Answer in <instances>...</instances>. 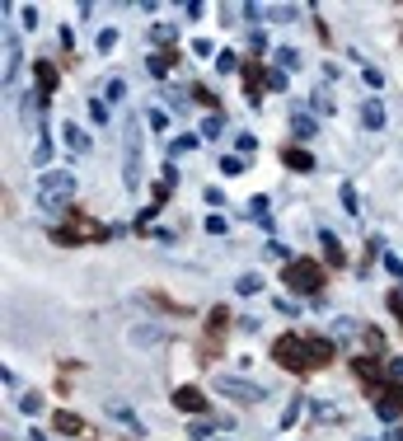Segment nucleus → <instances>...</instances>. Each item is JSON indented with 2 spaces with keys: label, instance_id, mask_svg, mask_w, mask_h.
<instances>
[{
  "label": "nucleus",
  "instance_id": "f257e3e1",
  "mask_svg": "<svg viewBox=\"0 0 403 441\" xmlns=\"http://www.w3.org/2000/svg\"><path fill=\"white\" fill-rule=\"evenodd\" d=\"M272 357H277V366H286V371H295V375L314 371V343H310V333H281V338L272 343Z\"/></svg>",
  "mask_w": 403,
  "mask_h": 441
},
{
  "label": "nucleus",
  "instance_id": "f03ea898",
  "mask_svg": "<svg viewBox=\"0 0 403 441\" xmlns=\"http://www.w3.org/2000/svg\"><path fill=\"white\" fill-rule=\"evenodd\" d=\"M70 197H75V174H66V170L38 174V202H43V212H66Z\"/></svg>",
  "mask_w": 403,
  "mask_h": 441
},
{
  "label": "nucleus",
  "instance_id": "7ed1b4c3",
  "mask_svg": "<svg viewBox=\"0 0 403 441\" xmlns=\"http://www.w3.org/2000/svg\"><path fill=\"white\" fill-rule=\"evenodd\" d=\"M324 282H328V277H324V268H319L314 259H291L286 272H281V286H291L295 296H319Z\"/></svg>",
  "mask_w": 403,
  "mask_h": 441
},
{
  "label": "nucleus",
  "instance_id": "20e7f679",
  "mask_svg": "<svg viewBox=\"0 0 403 441\" xmlns=\"http://www.w3.org/2000/svg\"><path fill=\"white\" fill-rule=\"evenodd\" d=\"M103 235H108V230H103L99 221H90V216H80V212H70V226L52 230L56 244H90V239H103Z\"/></svg>",
  "mask_w": 403,
  "mask_h": 441
},
{
  "label": "nucleus",
  "instance_id": "39448f33",
  "mask_svg": "<svg viewBox=\"0 0 403 441\" xmlns=\"http://www.w3.org/2000/svg\"><path fill=\"white\" fill-rule=\"evenodd\" d=\"M352 371L361 375V380L370 385V395H375V404L384 399V375H389V366H380V357H357L352 362Z\"/></svg>",
  "mask_w": 403,
  "mask_h": 441
},
{
  "label": "nucleus",
  "instance_id": "423d86ee",
  "mask_svg": "<svg viewBox=\"0 0 403 441\" xmlns=\"http://www.w3.org/2000/svg\"><path fill=\"white\" fill-rule=\"evenodd\" d=\"M216 390H221V395H230V399H239V404H258V399H268V395H263V385L235 380V375H221V380H216Z\"/></svg>",
  "mask_w": 403,
  "mask_h": 441
},
{
  "label": "nucleus",
  "instance_id": "0eeeda50",
  "mask_svg": "<svg viewBox=\"0 0 403 441\" xmlns=\"http://www.w3.org/2000/svg\"><path fill=\"white\" fill-rule=\"evenodd\" d=\"M244 90H248V103H263V90H268V71L258 61H244Z\"/></svg>",
  "mask_w": 403,
  "mask_h": 441
},
{
  "label": "nucleus",
  "instance_id": "6e6552de",
  "mask_svg": "<svg viewBox=\"0 0 403 441\" xmlns=\"http://www.w3.org/2000/svg\"><path fill=\"white\" fill-rule=\"evenodd\" d=\"M174 408H183V413H206V395H202L197 385H179V390H174Z\"/></svg>",
  "mask_w": 403,
  "mask_h": 441
},
{
  "label": "nucleus",
  "instance_id": "1a4fd4ad",
  "mask_svg": "<svg viewBox=\"0 0 403 441\" xmlns=\"http://www.w3.org/2000/svg\"><path fill=\"white\" fill-rule=\"evenodd\" d=\"M33 80H38V99H52V94H56V66H52V61H33Z\"/></svg>",
  "mask_w": 403,
  "mask_h": 441
},
{
  "label": "nucleus",
  "instance_id": "9d476101",
  "mask_svg": "<svg viewBox=\"0 0 403 441\" xmlns=\"http://www.w3.org/2000/svg\"><path fill=\"white\" fill-rule=\"evenodd\" d=\"M281 165L295 170V174H310L314 170V155H310V150H300V146H286V150H281Z\"/></svg>",
  "mask_w": 403,
  "mask_h": 441
},
{
  "label": "nucleus",
  "instance_id": "9b49d317",
  "mask_svg": "<svg viewBox=\"0 0 403 441\" xmlns=\"http://www.w3.org/2000/svg\"><path fill=\"white\" fill-rule=\"evenodd\" d=\"M319 244H324V259L333 263V268H342V263H347V249H342V239H337L333 230H319Z\"/></svg>",
  "mask_w": 403,
  "mask_h": 441
},
{
  "label": "nucleus",
  "instance_id": "f8f14e48",
  "mask_svg": "<svg viewBox=\"0 0 403 441\" xmlns=\"http://www.w3.org/2000/svg\"><path fill=\"white\" fill-rule=\"evenodd\" d=\"M14 66H19V43H14V33L5 28V71H0V76H5V90H14Z\"/></svg>",
  "mask_w": 403,
  "mask_h": 441
},
{
  "label": "nucleus",
  "instance_id": "ddd939ff",
  "mask_svg": "<svg viewBox=\"0 0 403 441\" xmlns=\"http://www.w3.org/2000/svg\"><path fill=\"white\" fill-rule=\"evenodd\" d=\"M61 141H66V150H70V155H85V150H90V136L80 132L75 123H61Z\"/></svg>",
  "mask_w": 403,
  "mask_h": 441
},
{
  "label": "nucleus",
  "instance_id": "4468645a",
  "mask_svg": "<svg viewBox=\"0 0 403 441\" xmlns=\"http://www.w3.org/2000/svg\"><path fill=\"white\" fill-rule=\"evenodd\" d=\"M56 432H61V437H80V432H85V418H80V413H70V408H56Z\"/></svg>",
  "mask_w": 403,
  "mask_h": 441
},
{
  "label": "nucleus",
  "instance_id": "2eb2a0df",
  "mask_svg": "<svg viewBox=\"0 0 403 441\" xmlns=\"http://www.w3.org/2000/svg\"><path fill=\"white\" fill-rule=\"evenodd\" d=\"M361 123H366L370 132H380V127H384V108H380V99H366V103H361Z\"/></svg>",
  "mask_w": 403,
  "mask_h": 441
},
{
  "label": "nucleus",
  "instance_id": "dca6fc26",
  "mask_svg": "<svg viewBox=\"0 0 403 441\" xmlns=\"http://www.w3.org/2000/svg\"><path fill=\"white\" fill-rule=\"evenodd\" d=\"M174 61H179V52H155V57H150V76H169Z\"/></svg>",
  "mask_w": 403,
  "mask_h": 441
},
{
  "label": "nucleus",
  "instance_id": "f3484780",
  "mask_svg": "<svg viewBox=\"0 0 403 441\" xmlns=\"http://www.w3.org/2000/svg\"><path fill=\"white\" fill-rule=\"evenodd\" d=\"M248 216L258 226H272V212H268V197H248Z\"/></svg>",
  "mask_w": 403,
  "mask_h": 441
},
{
  "label": "nucleus",
  "instance_id": "a211bd4d",
  "mask_svg": "<svg viewBox=\"0 0 403 441\" xmlns=\"http://www.w3.org/2000/svg\"><path fill=\"white\" fill-rule=\"evenodd\" d=\"M375 413H380L384 422H399V413H403V399H380V404H375Z\"/></svg>",
  "mask_w": 403,
  "mask_h": 441
},
{
  "label": "nucleus",
  "instance_id": "6ab92c4d",
  "mask_svg": "<svg viewBox=\"0 0 403 441\" xmlns=\"http://www.w3.org/2000/svg\"><path fill=\"white\" fill-rule=\"evenodd\" d=\"M235 291L239 296H258V291H263V277H258V272H244V277L235 282Z\"/></svg>",
  "mask_w": 403,
  "mask_h": 441
},
{
  "label": "nucleus",
  "instance_id": "aec40b11",
  "mask_svg": "<svg viewBox=\"0 0 403 441\" xmlns=\"http://www.w3.org/2000/svg\"><path fill=\"white\" fill-rule=\"evenodd\" d=\"M272 61H281V71H295V66H300V52H295V47H277Z\"/></svg>",
  "mask_w": 403,
  "mask_h": 441
},
{
  "label": "nucleus",
  "instance_id": "412c9836",
  "mask_svg": "<svg viewBox=\"0 0 403 441\" xmlns=\"http://www.w3.org/2000/svg\"><path fill=\"white\" fill-rule=\"evenodd\" d=\"M263 254H268L272 263H291V249H286L281 239H268V244H263Z\"/></svg>",
  "mask_w": 403,
  "mask_h": 441
},
{
  "label": "nucleus",
  "instance_id": "4be33fe9",
  "mask_svg": "<svg viewBox=\"0 0 403 441\" xmlns=\"http://www.w3.org/2000/svg\"><path fill=\"white\" fill-rule=\"evenodd\" d=\"M112 418H117V422H127V427H132V437H141V422L132 418V408H122V404H112Z\"/></svg>",
  "mask_w": 403,
  "mask_h": 441
},
{
  "label": "nucleus",
  "instance_id": "5701e85b",
  "mask_svg": "<svg viewBox=\"0 0 403 441\" xmlns=\"http://www.w3.org/2000/svg\"><path fill=\"white\" fill-rule=\"evenodd\" d=\"M225 324H230V310L216 306V310H211V324H206V328H211V333H225Z\"/></svg>",
  "mask_w": 403,
  "mask_h": 441
},
{
  "label": "nucleus",
  "instance_id": "b1692460",
  "mask_svg": "<svg viewBox=\"0 0 403 441\" xmlns=\"http://www.w3.org/2000/svg\"><path fill=\"white\" fill-rule=\"evenodd\" d=\"M342 207H347V216H357V212H361V202H357V188H352V183H342Z\"/></svg>",
  "mask_w": 403,
  "mask_h": 441
},
{
  "label": "nucleus",
  "instance_id": "393cba45",
  "mask_svg": "<svg viewBox=\"0 0 403 441\" xmlns=\"http://www.w3.org/2000/svg\"><path fill=\"white\" fill-rule=\"evenodd\" d=\"M268 90H277V94H286V71H268Z\"/></svg>",
  "mask_w": 403,
  "mask_h": 441
},
{
  "label": "nucleus",
  "instance_id": "a878e982",
  "mask_svg": "<svg viewBox=\"0 0 403 441\" xmlns=\"http://www.w3.org/2000/svg\"><path fill=\"white\" fill-rule=\"evenodd\" d=\"M192 441H225V437H216L211 422H197V427H192Z\"/></svg>",
  "mask_w": 403,
  "mask_h": 441
},
{
  "label": "nucleus",
  "instance_id": "bb28decb",
  "mask_svg": "<svg viewBox=\"0 0 403 441\" xmlns=\"http://www.w3.org/2000/svg\"><path fill=\"white\" fill-rule=\"evenodd\" d=\"M295 418H300V399H291V404L281 408V427H291V422H295Z\"/></svg>",
  "mask_w": 403,
  "mask_h": 441
},
{
  "label": "nucleus",
  "instance_id": "cd10ccee",
  "mask_svg": "<svg viewBox=\"0 0 403 441\" xmlns=\"http://www.w3.org/2000/svg\"><path fill=\"white\" fill-rule=\"evenodd\" d=\"M103 99H127V85L122 80H108V85H103Z\"/></svg>",
  "mask_w": 403,
  "mask_h": 441
},
{
  "label": "nucleus",
  "instance_id": "c85d7f7f",
  "mask_svg": "<svg viewBox=\"0 0 403 441\" xmlns=\"http://www.w3.org/2000/svg\"><path fill=\"white\" fill-rule=\"evenodd\" d=\"M174 38H179L174 24H155V43H174Z\"/></svg>",
  "mask_w": 403,
  "mask_h": 441
},
{
  "label": "nucleus",
  "instance_id": "c756f323",
  "mask_svg": "<svg viewBox=\"0 0 403 441\" xmlns=\"http://www.w3.org/2000/svg\"><path fill=\"white\" fill-rule=\"evenodd\" d=\"M291 127H295V136H305V141H310V136H314V132H319V127H314V123H310V118H295V123H291Z\"/></svg>",
  "mask_w": 403,
  "mask_h": 441
},
{
  "label": "nucleus",
  "instance_id": "7c9ffc66",
  "mask_svg": "<svg viewBox=\"0 0 403 441\" xmlns=\"http://www.w3.org/2000/svg\"><path fill=\"white\" fill-rule=\"evenodd\" d=\"M192 146H197V136H179V141L169 146V155H183V150H192Z\"/></svg>",
  "mask_w": 403,
  "mask_h": 441
},
{
  "label": "nucleus",
  "instance_id": "2f4dec72",
  "mask_svg": "<svg viewBox=\"0 0 403 441\" xmlns=\"http://www.w3.org/2000/svg\"><path fill=\"white\" fill-rule=\"evenodd\" d=\"M216 66H221V71H235L239 57H235V52H216Z\"/></svg>",
  "mask_w": 403,
  "mask_h": 441
},
{
  "label": "nucleus",
  "instance_id": "473e14b6",
  "mask_svg": "<svg viewBox=\"0 0 403 441\" xmlns=\"http://www.w3.org/2000/svg\"><path fill=\"white\" fill-rule=\"evenodd\" d=\"M90 118H94V123H108V103H99V99H90Z\"/></svg>",
  "mask_w": 403,
  "mask_h": 441
},
{
  "label": "nucleus",
  "instance_id": "72a5a7b5",
  "mask_svg": "<svg viewBox=\"0 0 403 441\" xmlns=\"http://www.w3.org/2000/svg\"><path fill=\"white\" fill-rule=\"evenodd\" d=\"M239 170H244V160H239V155H225L221 160V174H239Z\"/></svg>",
  "mask_w": 403,
  "mask_h": 441
},
{
  "label": "nucleus",
  "instance_id": "f704fd0d",
  "mask_svg": "<svg viewBox=\"0 0 403 441\" xmlns=\"http://www.w3.org/2000/svg\"><path fill=\"white\" fill-rule=\"evenodd\" d=\"M19 408H23V413H43V399H38V395H23Z\"/></svg>",
  "mask_w": 403,
  "mask_h": 441
},
{
  "label": "nucleus",
  "instance_id": "c9c22d12",
  "mask_svg": "<svg viewBox=\"0 0 403 441\" xmlns=\"http://www.w3.org/2000/svg\"><path fill=\"white\" fill-rule=\"evenodd\" d=\"M192 99H197V103H206V108H216V94L206 90V85H197V90H192Z\"/></svg>",
  "mask_w": 403,
  "mask_h": 441
},
{
  "label": "nucleus",
  "instance_id": "e433bc0d",
  "mask_svg": "<svg viewBox=\"0 0 403 441\" xmlns=\"http://www.w3.org/2000/svg\"><path fill=\"white\" fill-rule=\"evenodd\" d=\"M112 47H117V33H112V28H103V33H99V52H112Z\"/></svg>",
  "mask_w": 403,
  "mask_h": 441
},
{
  "label": "nucleus",
  "instance_id": "4c0bfd02",
  "mask_svg": "<svg viewBox=\"0 0 403 441\" xmlns=\"http://www.w3.org/2000/svg\"><path fill=\"white\" fill-rule=\"evenodd\" d=\"M216 132H221V113H211V118H206V127H202V136H206V141H211Z\"/></svg>",
  "mask_w": 403,
  "mask_h": 441
},
{
  "label": "nucleus",
  "instance_id": "58836bf2",
  "mask_svg": "<svg viewBox=\"0 0 403 441\" xmlns=\"http://www.w3.org/2000/svg\"><path fill=\"white\" fill-rule=\"evenodd\" d=\"M384 268H389V272H394V277H399V286H403V263H399V259H394V254H384Z\"/></svg>",
  "mask_w": 403,
  "mask_h": 441
},
{
  "label": "nucleus",
  "instance_id": "ea45409f",
  "mask_svg": "<svg viewBox=\"0 0 403 441\" xmlns=\"http://www.w3.org/2000/svg\"><path fill=\"white\" fill-rule=\"evenodd\" d=\"M150 127H155V132H164V127H169V113H159V108H155V113H150Z\"/></svg>",
  "mask_w": 403,
  "mask_h": 441
},
{
  "label": "nucleus",
  "instance_id": "a19ab883",
  "mask_svg": "<svg viewBox=\"0 0 403 441\" xmlns=\"http://www.w3.org/2000/svg\"><path fill=\"white\" fill-rule=\"evenodd\" d=\"M389 375H403V357H394V362H389Z\"/></svg>",
  "mask_w": 403,
  "mask_h": 441
},
{
  "label": "nucleus",
  "instance_id": "79ce46f5",
  "mask_svg": "<svg viewBox=\"0 0 403 441\" xmlns=\"http://www.w3.org/2000/svg\"><path fill=\"white\" fill-rule=\"evenodd\" d=\"M389 441H403V427H394V437H389Z\"/></svg>",
  "mask_w": 403,
  "mask_h": 441
}]
</instances>
